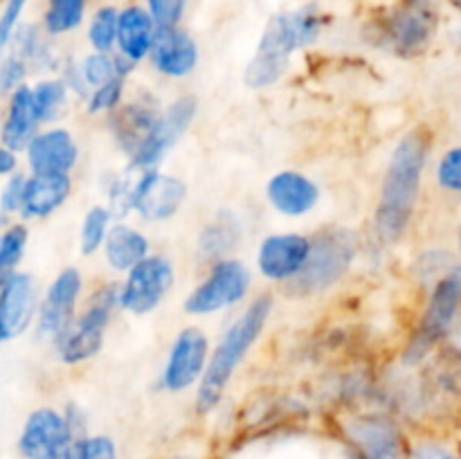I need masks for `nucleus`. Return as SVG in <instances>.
I'll list each match as a JSON object with an SVG mask.
<instances>
[{
	"label": "nucleus",
	"instance_id": "1",
	"mask_svg": "<svg viewBox=\"0 0 461 459\" xmlns=\"http://www.w3.org/2000/svg\"><path fill=\"white\" fill-rule=\"evenodd\" d=\"M428 158L430 133L426 129L408 130L392 148L374 212V232L385 246L401 241L412 223Z\"/></svg>",
	"mask_w": 461,
	"mask_h": 459
},
{
	"label": "nucleus",
	"instance_id": "2",
	"mask_svg": "<svg viewBox=\"0 0 461 459\" xmlns=\"http://www.w3.org/2000/svg\"><path fill=\"white\" fill-rule=\"evenodd\" d=\"M327 25L329 16L318 3L275 12L257 40L255 54L246 68V84L255 90L277 84L286 75L293 57L318 43Z\"/></svg>",
	"mask_w": 461,
	"mask_h": 459
},
{
	"label": "nucleus",
	"instance_id": "3",
	"mask_svg": "<svg viewBox=\"0 0 461 459\" xmlns=\"http://www.w3.org/2000/svg\"><path fill=\"white\" fill-rule=\"evenodd\" d=\"M270 313H273V297L259 295L225 328L219 345L214 346L210 360H207L205 374H203L201 382L196 387L198 414L205 417V414H212L219 408L237 367L243 363L248 351L255 346V342L264 333Z\"/></svg>",
	"mask_w": 461,
	"mask_h": 459
},
{
	"label": "nucleus",
	"instance_id": "4",
	"mask_svg": "<svg viewBox=\"0 0 461 459\" xmlns=\"http://www.w3.org/2000/svg\"><path fill=\"white\" fill-rule=\"evenodd\" d=\"M439 32L437 0H390L369 21V34L378 48L412 58L426 52Z\"/></svg>",
	"mask_w": 461,
	"mask_h": 459
},
{
	"label": "nucleus",
	"instance_id": "5",
	"mask_svg": "<svg viewBox=\"0 0 461 459\" xmlns=\"http://www.w3.org/2000/svg\"><path fill=\"white\" fill-rule=\"evenodd\" d=\"M461 310V264L450 266L439 274L432 286L417 328L405 346L403 360L408 364H419L435 351L437 345L446 340L453 331Z\"/></svg>",
	"mask_w": 461,
	"mask_h": 459
},
{
	"label": "nucleus",
	"instance_id": "6",
	"mask_svg": "<svg viewBox=\"0 0 461 459\" xmlns=\"http://www.w3.org/2000/svg\"><path fill=\"white\" fill-rule=\"evenodd\" d=\"M358 255V238L347 228H329L311 238L304 268L288 282L293 295H318L336 286Z\"/></svg>",
	"mask_w": 461,
	"mask_h": 459
},
{
	"label": "nucleus",
	"instance_id": "7",
	"mask_svg": "<svg viewBox=\"0 0 461 459\" xmlns=\"http://www.w3.org/2000/svg\"><path fill=\"white\" fill-rule=\"evenodd\" d=\"M120 306V284L99 286L90 295L88 306L75 315L70 324L52 340L54 351L63 364H79L102 351L113 310Z\"/></svg>",
	"mask_w": 461,
	"mask_h": 459
},
{
	"label": "nucleus",
	"instance_id": "8",
	"mask_svg": "<svg viewBox=\"0 0 461 459\" xmlns=\"http://www.w3.org/2000/svg\"><path fill=\"white\" fill-rule=\"evenodd\" d=\"M347 459H410L412 436L392 414L360 412L340 423Z\"/></svg>",
	"mask_w": 461,
	"mask_h": 459
},
{
	"label": "nucleus",
	"instance_id": "9",
	"mask_svg": "<svg viewBox=\"0 0 461 459\" xmlns=\"http://www.w3.org/2000/svg\"><path fill=\"white\" fill-rule=\"evenodd\" d=\"M252 274L243 261L225 256L214 261L207 277L185 297V310L189 315H212L239 304L250 291Z\"/></svg>",
	"mask_w": 461,
	"mask_h": 459
},
{
	"label": "nucleus",
	"instance_id": "10",
	"mask_svg": "<svg viewBox=\"0 0 461 459\" xmlns=\"http://www.w3.org/2000/svg\"><path fill=\"white\" fill-rule=\"evenodd\" d=\"M174 279V266L167 256H144L126 273V279L120 284V309L133 315L151 313L169 295Z\"/></svg>",
	"mask_w": 461,
	"mask_h": 459
},
{
	"label": "nucleus",
	"instance_id": "11",
	"mask_svg": "<svg viewBox=\"0 0 461 459\" xmlns=\"http://www.w3.org/2000/svg\"><path fill=\"white\" fill-rule=\"evenodd\" d=\"M75 432L68 426L63 410L41 405L32 410L16 436V453L21 459H61Z\"/></svg>",
	"mask_w": 461,
	"mask_h": 459
},
{
	"label": "nucleus",
	"instance_id": "12",
	"mask_svg": "<svg viewBox=\"0 0 461 459\" xmlns=\"http://www.w3.org/2000/svg\"><path fill=\"white\" fill-rule=\"evenodd\" d=\"M210 360V340L198 327H187L176 336L160 376V387L169 394L192 390L205 374Z\"/></svg>",
	"mask_w": 461,
	"mask_h": 459
},
{
	"label": "nucleus",
	"instance_id": "13",
	"mask_svg": "<svg viewBox=\"0 0 461 459\" xmlns=\"http://www.w3.org/2000/svg\"><path fill=\"white\" fill-rule=\"evenodd\" d=\"M196 99L185 94L178 97L176 102H171L169 106H165L158 115L156 126L149 133V138L144 140L142 147L138 148L133 158H131V165L133 169H156L162 160H165L167 153L180 142L185 133L192 126L194 117H196Z\"/></svg>",
	"mask_w": 461,
	"mask_h": 459
},
{
	"label": "nucleus",
	"instance_id": "14",
	"mask_svg": "<svg viewBox=\"0 0 461 459\" xmlns=\"http://www.w3.org/2000/svg\"><path fill=\"white\" fill-rule=\"evenodd\" d=\"M187 198V184L176 176L160 174L158 169H135L133 194H131V212L144 220L171 219L178 214Z\"/></svg>",
	"mask_w": 461,
	"mask_h": 459
},
{
	"label": "nucleus",
	"instance_id": "15",
	"mask_svg": "<svg viewBox=\"0 0 461 459\" xmlns=\"http://www.w3.org/2000/svg\"><path fill=\"white\" fill-rule=\"evenodd\" d=\"M84 291V277L77 268H63L39 300L36 309V336L41 340H54L75 320L77 304Z\"/></svg>",
	"mask_w": 461,
	"mask_h": 459
},
{
	"label": "nucleus",
	"instance_id": "16",
	"mask_svg": "<svg viewBox=\"0 0 461 459\" xmlns=\"http://www.w3.org/2000/svg\"><path fill=\"white\" fill-rule=\"evenodd\" d=\"M311 250V237L297 232L270 234L259 243L257 268L268 282L288 284L304 268Z\"/></svg>",
	"mask_w": 461,
	"mask_h": 459
},
{
	"label": "nucleus",
	"instance_id": "17",
	"mask_svg": "<svg viewBox=\"0 0 461 459\" xmlns=\"http://www.w3.org/2000/svg\"><path fill=\"white\" fill-rule=\"evenodd\" d=\"M160 111V102L153 94L142 93L131 102H122L120 108L111 112L113 138H115L117 147L129 156V160L149 138Z\"/></svg>",
	"mask_w": 461,
	"mask_h": 459
},
{
	"label": "nucleus",
	"instance_id": "18",
	"mask_svg": "<svg viewBox=\"0 0 461 459\" xmlns=\"http://www.w3.org/2000/svg\"><path fill=\"white\" fill-rule=\"evenodd\" d=\"M23 153L32 174L39 176L70 174L79 160V147L72 133L59 126L39 130Z\"/></svg>",
	"mask_w": 461,
	"mask_h": 459
},
{
	"label": "nucleus",
	"instance_id": "19",
	"mask_svg": "<svg viewBox=\"0 0 461 459\" xmlns=\"http://www.w3.org/2000/svg\"><path fill=\"white\" fill-rule=\"evenodd\" d=\"M198 58H201L198 40L183 25L158 27L149 61L162 76L180 79L192 75L198 66Z\"/></svg>",
	"mask_w": 461,
	"mask_h": 459
},
{
	"label": "nucleus",
	"instance_id": "20",
	"mask_svg": "<svg viewBox=\"0 0 461 459\" xmlns=\"http://www.w3.org/2000/svg\"><path fill=\"white\" fill-rule=\"evenodd\" d=\"M158 25L151 18V14L144 9L140 0H131L117 7V39H115V52L122 58L138 66V63L147 61L151 54L153 40H156Z\"/></svg>",
	"mask_w": 461,
	"mask_h": 459
},
{
	"label": "nucleus",
	"instance_id": "21",
	"mask_svg": "<svg viewBox=\"0 0 461 459\" xmlns=\"http://www.w3.org/2000/svg\"><path fill=\"white\" fill-rule=\"evenodd\" d=\"M266 198L275 212L288 219L306 216L320 201V187L306 174L295 169H284L270 176L266 184Z\"/></svg>",
	"mask_w": 461,
	"mask_h": 459
},
{
	"label": "nucleus",
	"instance_id": "22",
	"mask_svg": "<svg viewBox=\"0 0 461 459\" xmlns=\"http://www.w3.org/2000/svg\"><path fill=\"white\" fill-rule=\"evenodd\" d=\"M36 309H39V297H36L34 277L18 270L0 286V320L9 340L32 327L36 320Z\"/></svg>",
	"mask_w": 461,
	"mask_h": 459
},
{
	"label": "nucleus",
	"instance_id": "23",
	"mask_svg": "<svg viewBox=\"0 0 461 459\" xmlns=\"http://www.w3.org/2000/svg\"><path fill=\"white\" fill-rule=\"evenodd\" d=\"M72 180L70 174L39 176L32 174L25 180L23 205L18 216L25 220H39L52 216L63 202L70 198Z\"/></svg>",
	"mask_w": 461,
	"mask_h": 459
},
{
	"label": "nucleus",
	"instance_id": "24",
	"mask_svg": "<svg viewBox=\"0 0 461 459\" xmlns=\"http://www.w3.org/2000/svg\"><path fill=\"white\" fill-rule=\"evenodd\" d=\"M39 126L30 86L25 84L7 94V108L0 122V144L12 148L14 153L25 151L30 140L39 133Z\"/></svg>",
	"mask_w": 461,
	"mask_h": 459
},
{
	"label": "nucleus",
	"instance_id": "25",
	"mask_svg": "<svg viewBox=\"0 0 461 459\" xmlns=\"http://www.w3.org/2000/svg\"><path fill=\"white\" fill-rule=\"evenodd\" d=\"M43 32L39 22H21V27L14 34L7 52L18 54L23 61L30 66V70H59L63 58L59 57L57 48Z\"/></svg>",
	"mask_w": 461,
	"mask_h": 459
},
{
	"label": "nucleus",
	"instance_id": "26",
	"mask_svg": "<svg viewBox=\"0 0 461 459\" xmlns=\"http://www.w3.org/2000/svg\"><path fill=\"white\" fill-rule=\"evenodd\" d=\"M102 248L104 256H106V264L115 273H129L135 264H140L144 256L151 255V250H149L151 248L149 246V238L140 230L131 228L126 223L111 225Z\"/></svg>",
	"mask_w": 461,
	"mask_h": 459
},
{
	"label": "nucleus",
	"instance_id": "27",
	"mask_svg": "<svg viewBox=\"0 0 461 459\" xmlns=\"http://www.w3.org/2000/svg\"><path fill=\"white\" fill-rule=\"evenodd\" d=\"M90 0H45L39 25L50 39H61L84 27Z\"/></svg>",
	"mask_w": 461,
	"mask_h": 459
},
{
	"label": "nucleus",
	"instance_id": "28",
	"mask_svg": "<svg viewBox=\"0 0 461 459\" xmlns=\"http://www.w3.org/2000/svg\"><path fill=\"white\" fill-rule=\"evenodd\" d=\"M241 238V223L230 212H221L214 220L203 228L201 238H198V252L205 261H221L234 250V246Z\"/></svg>",
	"mask_w": 461,
	"mask_h": 459
},
{
	"label": "nucleus",
	"instance_id": "29",
	"mask_svg": "<svg viewBox=\"0 0 461 459\" xmlns=\"http://www.w3.org/2000/svg\"><path fill=\"white\" fill-rule=\"evenodd\" d=\"M135 70L126 58H122L117 52H88L84 58H79V72L84 76V84L88 93L97 86L108 84L117 76H129Z\"/></svg>",
	"mask_w": 461,
	"mask_h": 459
},
{
	"label": "nucleus",
	"instance_id": "30",
	"mask_svg": "<svg viewBox=\"0 0 461 459\" xmlns=\"http://www.w3.org/2000/svg\"><path fill=\"white\" fill-rule=\"evenodd\" d=\"M86 40L90 52H115L117 39V4L99 3L86 18Z\"/></svg>",
	"mask_w": 461,
	"mask_h": 459
},
{
	"label": "nucleus",
	"instance_id": "31",
	"mask_svg": "<svg viewBox=\"0 0 461 459\" xmlns=\"http://www.w3.org/2000/svg\"><path fill=\"white\" fill-rule=\"evenodd\" d=\"M32 88V102H34L36 117L39 124H50L57 122L63 115L68 106V97L70 90L63 84L61 76H50V79H41L39 84L30 86Z\"/></svg>",
	"mask_w": 461,
	"mask_h": 459
},
{
	"label": "nucleus",
	"instance_id": "32",
	"mask_svg": "<svg viewBox=\"0 0 461 459\" xmlns=\"http://www.w3.org/2000/svg\"><path fill=\"white\" fill-rule=\"evenodd\" d=\"M27 241H30V230L23 223H9L7 228L0 230V286L18 273Z\"/></svg>",
	"mask_w": 461,
	"mask_h": 459
},
{
	"label": "nucleus",
	"instance_id": "33",
	"mask_svg": "<svg viewBox=\"0 0 461 459\" xmlns=\"http://www.w3.org/2000/svg\"><path fill=\"white\" fill-rule=\"evenodd\" d=\"M113 225V212L108 205H93L86 212L79 230V248L81 255L90 256L97 250H102L106 234Z\"/></svg>",
	"mask_w": 461,
	"mask_h": 459
},
{
	"label": "nucleus",
	"instance_id": "34",
	"mask_svg": "<svg viewBox=\"0 0 461 459\" xmlns=\"http://www.w3.org/2000/svg\"><path fill=\"white\" fill-rule=\"evenodd\" d=\"M61 459H120V446L104 432H84L75 436Z\"/></svg>",
	"mask_w": 461,
	"mask_h": 459
},
{
	"label": "nucleus",
	"instance_id": "35",
	"mask_svg": "<svg viewBox=\"0 0 461 459\" xmlns=\"http://www.w3.org/2000/svg\"><path fill=\"white\" fill-rule=\"evenodd\" d=\"M410 459H461V444L450 436L426 432L412 436Z\"/></svg>",
	"mask_w": 461,
	"mask_h": 459
},
{
	"label": "nucleus",
	"instance_id": "36",
	"mask_svg": "<svg viewBox=\"0 0 461 459\" xmlns=\"http://www.w3.org/2000/svg\"><path fill=\"white\" fill-rule=\"evenodd\" d=\"M124 76H117V79H111L108 84L90 90L88 97L84 99L88 112H93V115H108V112L117 111L122 104V97H124Z\"/></svg>",
	"mask_w": 461,
	"mask_h": 459
},
{
	"label": "nucleus",
	"instance_id": "37",
	"mask_svg": "<svg viewBox=\"0 0 461 459\" xmlns=\"http://www.w3.org/2000/svg\"><path fill=\"white\" fill-rule=\"evenodd\" d=\"M435 180L444 192L461 196V147H453L441 153L435 166Z\"/></svg>",
	"mask_w": 461,
	"mask_h": 459
},
{
	"label": "nucleus",
	"instance_id": "38",
	"mask_svg": "<svg viewBox=\"0 0 461 459\" xmlns=\"http://www.w3.org/2000/svg\"><path fill=\"white\" fill-rule=\"evenodd\" d=\"M140 3L151 14L158 27L183 25L189 9V0H140Z\"/></svg>",
	"mask_w": 461,
	"mask_h": 459
},
{
	"label": "nucleus",
	"instance_id": "39",
	"mask_svg": "<svg viewBox=\"0 0 461 459\" xmlns=\"http://www.w3.org/2000/svg\"><path fill=\"white\" fill-rule=\"evenodd\" d=\"M27 4H30V0H3V4H0V58L7 54L9 43L21 27Z\"/></svg>",
	"mask_w": 461,
	"mask_h": 459
},
{
	"label": "nucleus",
	"instance_id": "40",
	"mask_svg": "<svg viewBox=\"0 0 461 459\" xmlns=\"http://www.w3.org/2000/svg\"><path fill=\"white\" fill-rule=\"evenodd\" d=\"M27 75H30V66L23 61L18 54L7 52L0 58V94H12L14 90L25 86Z\"/></svg>",
	"mask_w": 461,
	"mask_h": 459
},
{
	"label": "nucleus",
	"instance_id": "41",
	"mask_svg": "<svg viewBox=\"0 0 461 459\" xmlns=\"http://www.w3.org/2000/svg\"><path fill=\"white\" fill-rule=\"evenodd\" d=\"M25 180L27 176L21 171H14L12 176H7L0 187V214L14 219V216L21 212L23 205V192H25Z\"/></svg>",
	"mask_w": 461,
	"mask_h": 459
},
{
	"label": "nucleus",
	"instance_id": "42",
	"mask_svg": "<svg viewBox=\"0 0 461 459\" xmlns=\"http://www.w3.org/2000/svg\"><path fill=\"white\" fill-rule=\"evenodd\" d=\"M63 417H66L68 426L72 428L75 436L88 432V417H86V410H81L77 403H68L66 408H63Z\"/></svg>",
	"mask_w": 461,
	"mask_h": 459
},
{
	"label": "nucleus",
	"instance_id": "43",
	"mask_svg": "<svg viewBox=\"0 0 461 459\" xmlns=\"http://www.w3.org/2000/svg\"><path fill=\"white\" fill-rule=\"evenodd\" d=\"M18 169V153L0 144V178H7Z\"/></svg>",
	"mask_w": 461,
	"mask_h": 459
},
{
	"label": "nucleus",
	"instance_id": "44",
	"mask_svg": "<svg viewBox=\"0 0 461 459\" xmlns=\"http://www.w3.org/2000/svg\"><path fill=\"white\" fill-rule=\"evenodd\" d=\"M9 340V336H7V331H5V324H3V320H0V349H3V345L5 342Z\"/></svg>",
	"mask_w": 461,
	"mask_h": 459
},
{
	"label": "nucleus",
	"instance_id": "45",
	"mask_svg": "<svg viewBox=\"0 0 461 459\" xmlns=\"http://www.w3.org/2000/svg\"><path fill=\"white\" fill-rule=\"evenodd\" d=\"M446 3H448V4H453V7L457 9V12H461V0H446Z\"/></svg>",
	"mask_w": 461,
	"mask_h": 459
},
{
	"label": "nucleus",
	"instance_id": "46",
	"mask_svg": "<svg viewBox=\"0 0 461 459\" xmlns=\"http://www.w3.org/2000/svg\"><path fill=\"white\" fill-rule=\"evenodd\" d=\"M457 237H459V246H461V223H459V230H457Z\"/></svg>",
	"mask_w": 461,
	"mask_h": 459
}]
</instances>
